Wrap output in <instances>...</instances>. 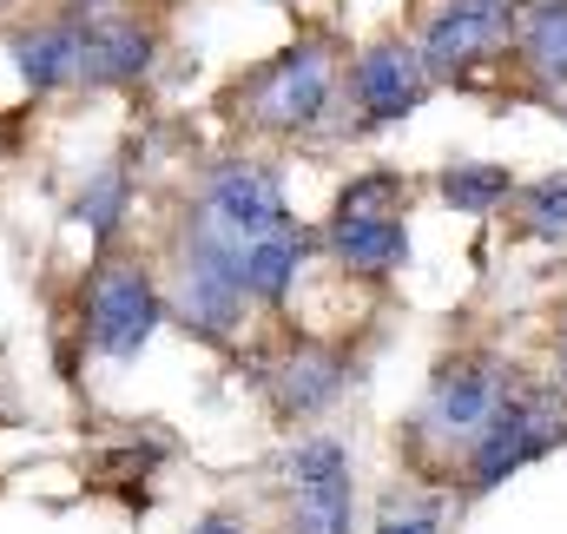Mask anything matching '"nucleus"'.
<instances>
[{"mask_svg": "<svg viewBox=\"0 0 567 534\" xmlns=\"http://www.w3.org/2000/svg\"><path fill=\"white\" fill-rule=\"evenodd\" d=\"M245 304H251V290H245V258H238V245H225L212 225L185 218V232H178V265H172V317H178L185 330L225 343V337H238Z\"/></svg>", "mask_w": 567, "mask_h": 534, "instance_id": "f257e3e1", "label": "nucleus"}, {"mask_svg": "<svg viewBox=\"0 0 567 534\" xmlns=\"http://www.w3.org/2000/svg\"><path fill=\"white\" fill-rule=\"evenodd\" d=\"M567 442V402L561 390H548V383H515L502 409L488 415V429L475 435V449H468V489L475 495H488V489H502L515 469H528L535 455H548V449H561Z\"/></svg>", "mask_w": 567, "mask_h": 534, "instance_id": "f03ea898", "label": "nucleus"}, {"mask_svg": "<svg viewBox=\"0 0 567 534\" xmlns=\"http://www.w3.org/2000/svg\"><path fill=\"white\" fill-rule=\"evenodd\" d=\"M158 317H165V297H158V284H152L145 265L106 258V265L93 270V290H86V343L100 357L133 363L145 343H152Z\"/></svg>", "mask_w": 567, "mask_h": 534, "instance_id": "7ed1b4c3", "label": "nucleus"}, {"mask_svg": "<svg viewBox=\"0 0 567 534\" xmlns=\"http://www.w3.org/2000/svg\"><path fill=\"white\" fill-rule=\"evenodd\" d=\"M192 218L212 225V232H218L225 245H238V258H245V245L265 238L271 225H284L290 205H284V185H278L271 165H258V158H225L218 172H205Z\"/></svg>", "mask_w": 567, "mask_h": 534, "instance_id": "20e7f679", "label": "nucleus"}, {"mask_svg": "<svg viewBox=\"0 0 567 534\" xmlns=\"http://www.w3.org/2000/svg\"><path fill=\"white\" fill-rule=\"evenodd\" d=\"M330 80H337L330 47H323V40H297L290 53H278V60L251 80V93H245L251 126H265V133H303V126L330 106Z\"/></svg>", "mask_w": 567, "mask_h": 534, "instance_id": "39448f33", "label": "nucleus"}, {"mask_svg": "<svg viewBox=\"0 0 567 534\" xmlns=\"http://www.w3.org/2000/svg\"><path fill=\"white\" fill-rule=\"evenodd\" d=\"M515 383H508V370L495 363V357H462V363H449L435 383H429V402L423 415H416V429H423L429 442H449V449H475V435L488 429V415L502 409Z\"/></svg>", "mask_w": 567, "mask_h": 534, "instance_id": "423d86ee", "label": "nucleus"}, {"mask_svg": "<svg viewBox=\"0 0 567 534\" xmlns=\"http://www.w3.org/2000/svg\"><path fill=\"white\" fill-rule=\"evenodd\" d=\"M80 20V86H126L152 66V27L126 7H73Z\"/></svg>", "mask_w": 567, "mask_h": 534, "instance_id": "0eeeda50", "label": "nucleus"}, {"mask_svg": "<svg viewBox=\"0 0 567 534\" xmlns=\"http://www.w3.org/2000/svg\"><path fill=\"white\" fill-rule=\"evenodd\" d=\"M508 33H515V7L508 0H442L429 13V33L416 53H423L429 73H455V66L495 53Z\"/></svg>", "mask_w": 567, "mask_h": 534, "instance_id": "6e6552de", "label": "nucleus"}, {"mask_svg": "<svg viewBox=\"0 0 567 534\" xmlns=\"http://www.w3.org/2000/svg\"><path fill=\"white\" fill-rule=\"evenodd\" d=\"M350 86H357V106H363L370 126H396V120H410V113L423 106L429 66L410 40H377V47L357 60Z\"/></svg>", "mask_w": 567, "mask_h": 534, "instance_id": "1a4fd4ad", "label": "nucleus"}, {"mask_svg": "<svg viewBox=\"0 0 567 534\" xmlns=\"http://www.w3.org/2000/svg\"><path fill=\"white\" fill-rule=\"evenodd\" d=\"M7 53H13V66H20V80L33 93L80 86V20H73V7L53 13V20H40V27H13Z\"/></svg>", "mask_w": 567, "mask_h": 534, "instance_id": "9d476101", "label": "nucleus"}, {"mask_svg": "<svg viewBox=\"0 0 567 534\" xmlns=\"http://www.w3.org/2000/svg\"><path fill=\"white\" fill-rule=\"evenodd\" d=\"M343 383H350V363H343L337 350L297 343L278 370H271V402H278V415L303 422V415H323L330 402L343 397Z\"/></svg>", "mask_w": 567, "mask_h": 534, "instance_id": "9b49d317", "label": "nucleus"}, {"mask_svg": "<svg viewBox=\"0 0 567 534\" xmlns=\"http://www.w3.org/2000/svg\"><path fill=\"white\" fill-rule=\"evenodd\" d=\"M330 251L357 277H390V270L410 258V232H403V212H383V218H357V212H337L330 218Z\"/></svg>", "mask_w": 567, "mask_h": 534, "instance_id": "f8f14e48", "label": "nucleus"}, {"mask_svg": "<svg viewBox=\"0 0 567 534\" xmlns=\"http://www.w3.org/2000/svg\"><path fill=\"white\" fill-rule=\"evenodd\" d=\"M303 251H310V238H303L290 218L271 225L265 238L245 245V290H251L258 304H284V290H290V277L303 265Z\"/></svg>", "mask_w": 567, "mask_h": 534, "instance_id": "ddd939ff", "label": "nucleus"}, {"mask_svg": "<svg viewBox=\"0 0 567 534\" xmlns=\"http://www.w3.org/2000/svg\"><path fill=\"white\" fill-rule=\"evenodd\" d=\"M126 212H133V172L126 165H100L93 178H86V192H80V205H73V218L93 232V245L106 251L113 245V232L126 225Z\"/></svg>", "mask_w": 567, "mask_h": 534, "instance_id": "4468645a", "label": "nucleus"}, {"mask_svg": "<svg viewBox=\"0 0 567 534\" xmlns=\"http://www.w3.org/2000/svg\"><path fill=\"white\" fill-rule=\"evenodd\" d=\"M350 475L337 482H297L290 489V534H350Z\"/></svg>", "mask_w": 567, "mask_h": 534, "instance_id": "2eb2a0df", "label": "nucleus"}, {"mask_svg": "<svg viewBox=\"0 0 567 534\" xmlns=\"http://www.w3.org/2000/svg\"><path fill=\"white\" fill-rule=\"evenodd\" d=\"M522 60H528V73L567 86V0H548V7L528 13V27H522Z\"/></svg>", "mask_w": 567, "mask_h": 534, "instance_id": "dca6fc26", "label": "nucleus"}, {"mask_svg": "<svg viewBox=\"0 0 567 534\" xmlns=\"http://www.w3.org/2000/svg\"><path fill=\"white\" fill-rule=\"evenodd\" d=\"M508 192H515V172L508 165H449L442 172V198L455 212H495Z\"/></svg>", "mask_w": 567, "mask_h": 534, "instance_id": "f3484780", "label": "nucleus"}, {"mask_svg": "<svg viewBox=\"0 0 567 534\" xmlns=\"http://www.w3.org/2000/svg\"><path fill=\"white\" fill-rule=\"evenodd\" d=\"M403 205H410L403 172H363V178H350L343 198H337V212H357V218H383V212H403Z\"/></svg>", "mask_w": 567, "mask_h": 534, "instance_id": "a211bd4d", "label": "nucleus"}, {"mask_svg": "<svg viewBox=\"0 0 567 534\" xmlns=\"http://www.w3.org/2000/svg\"><path fill=\"white\" fill-rule=\"evenodd\" d=\"M284 475H290V489H297V482H337V475H350V449H343L337 435H303V442L284 455Z\"/></svg>", "mask_w": 567, "mask_h": 534, "instance_id": "6ab92c4d", "label": "nucleus"}, {"mask_svg": "<svg viewBox=\"0 0 567 534\" xmlns=\"http://www.w3.org/2000/svg\"><path fill=\"white\" fill-rule=\"evenodd\" d=\"M377 534H442V502H435V495H410V502L390 495Z\"/></svg>", "mask_w": 567, "mask_h": 534, "instance_id": "aec40b11", "label": "nucleus"}, {"mask_svg": "<svg viewBox=\"0 0 567 534\" xmlns=\"http://www.w3.org/2000/svg\"><path fill=\"white\" fill-rule=\"evenodd\" d=\"M528 232L535 238H567V178H548L528 192Z\"/></svg>", "mask_w": 567, "mask_h": 534, "instance_id": "412c9836", "label": "nucleus"}, {"mask_svg": "<svg viewBox=\"0 0 567 534\" xmlns=\"http://www.w3.org/2000/svg\"><path fill=\"white\" fill-rule=\"evenodd\" d=\"M192 534H245V522H238V515H225V509H212V515H198V522H192Z\"/></svg>", "mask_w": 567, "mask_h": 534, "instance_id": "4be33fe9", "label": "nucleus"}, {"mask_svg": "<svg viewBox=\"0 0 567 534\" xmlns=\"http://www.w3.org/2000/svg\"><path fill=\"white\" fill-rule=\"evenodd\" d=\"M508 7H515V0H508ZM528 7H548V0H528Z\"/></svg>", "mask_w": 567, "mask_h": 534, "instance_id": "5701e85b", "label": "nucleus"}, {"mask_svg": "<svg viewBox=\"0 0 567 534\" xmlns=\"http://www.w3.org/2000/svg\"><path fill=\"white\" fill-rule=\"evenodd\" d=\"M561 363H567V337H561Z\"/></svg>", "mask_w": 567, "mask_h": 534, "instance_id": "b1692460", "label": "nucleus"}]
</instances>
